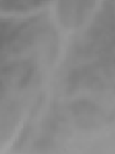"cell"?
<instances>
[{"instance_id":"1","label":"cell","mask_w":115,"mask_h":154,"mask_svg":"<svg viewBox=\"0 0 115 154\" xmlns=\"http://www.w3.org/2000/svg\"><path fill=\"white\" fill-rule=\"evenodd\" d=\"M88 2L90 0H62V12H65V19L66 23L70 20L75 21V25H78L79 21L87 15L88 10Z\"/></svg>"}]
</instances>
